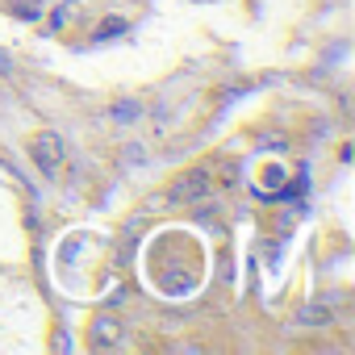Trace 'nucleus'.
I'll use <instances>...</instances> for the list:
<instances>
[{"label": "nucleus", "instance_id": "nucleus-1", "mask_svg": "<svg viewBox=\"0 0 355 355\" xmlns=\"http://www.w3.org/2000/svg\"><path fill=\"white\" fill-rule=\"evenodd\" d=\"M209 189H214L209 167H189L180 180L171 184V201H205V197H209Z\"/></svg>", "mask_w": 355, "mask_h": 355}, {"label": "nucleus", "instance_id": "nucleus-6", "mask_svg": "<svg viewBox=\"0 0 355 355\" xmlns=\"http://www.w3.org/2000/svg\"><path fill=\"white\" fill-rule=\"evenodd\" d=\"M117 34H125V21L113 17V21H105V26L96 30V42H109V38H117Z\"/></svg>", "mask_w": 355, "mask_h": 355}, {"label": "nucleus", "instance_id": "nucleus-3", "mask_svg": "<svg viewBox=\"0 0 355 355\" xmlns=\"http://www.w3.org/2000/svg\"><path fill=\"white\" fill-rule=\"evenodd\" d=\"M92 347L117 351V347H121V326H117L113 318H96V322H92Z\"/></svg>", "mask_w": 355, "mask_h": 355}, {"label": "nucleus", "instance_id": "nucleus-7", "mask_svg": "<svg viewBox=\"0 0 355 355\" xmlns=\"http://www.w3.org/2000/svg\"><path fill=\"white\" fill-rule=\"evenodd\" d=\"M138 113H142V109H138L134 101H121V105H113V117H117V121H134Z\"/></svg>", "mask_w": 355, "mask_h": 355}, {"label": "nucleus", "instance_id": "nucleus-5", "mask_svg": "<svg viewBox=\"0 0 355 355\" xmlns=\"http://www.w3.org/2000/svg\"><path fill=\"white\" fill-rule=\"evenodd\" d=\"M76 17H80V0H63V5L55 9V17H51V26H55V30H67Z\"/></svg>", "mask_w": 355, "mask_h": 355}, {"label": "nucleus", "instance_id": "nucleus-2", "mask_svg": "<svg viewBox=\"0 0 355 355\" xmlns=\"http://www.w3.org/2000/svg\"><path fill=\"white\" fill-rule=\"evenodd\" d=\"M30 155H34V163H38V171H42V175H55V171H59V163H63V142H59V134L42 130V134L30 142Z\"/></svg>", "mask_w": 355, "mask_h": 355}, {"label": "nucleus", "instance_id": "nucleus-4", "mask_svg": "<svg viewBox=\"0 0 355 355\" xmlns=\"http://www.w3.org/2000/svg\"><path fill=\"white\" fill-rule=\"evenodd\" d=\"M297 326H313V330H322V326H330V309L318 305V301H309V305L297 309Z\"/></svg>", "mask_w": 355, "mask_h": 355}, {"label": "nucleus", "instance_id": "nucleus-8", "mask_svg": "<svg viewBox=\"0 0 355 355\" xmlns=\"http://www.w3.org/2000/svg\"><path fill=\"white\" fill-rule=\"evenodd\" d=\"M0 71H9V59H5V55H0Z\"/></svg>", "mask_w": 355, "mask_h": 355}]
</instances>
